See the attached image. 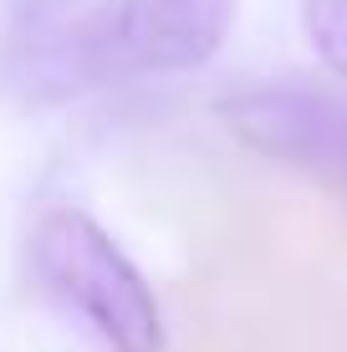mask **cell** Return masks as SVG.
<instances>
[{
  "label": "cell",
  "instance_id": "cell-1",
  "mask_svg": "<svg viewBox=\"0 0 347 352\" xmlns=\"http://www.w3.org/2000/svg\"><path fill=\"white\" fill-rule=\"evenodd\" d=\"M31 271L62 307L82 311L113 352H164V307L143 271L87 210L52 204L31 225Z\"/></svg>",
  "mask_w": 347,
  "mask_h": 352
},
{
  "label": "cell",
  "instance_id": "cell-2",
  "mask_svg": "<svg viewBox=\"0 0 347 352\" xmlns=\"http://www.w3.org/2000/svg\"><path fill=\"white\" fill-rule=\"evenodd\" d=\"M235 143L347 199V97L312 82H256L214 102Z\"/></svg>",
  "mask_w": 347,
  "mask_h": 352
},
{
  "label": "cell",
  "instance_id": "cell-3",
  "mask_svg": "<svg viewBox=\"0 0 347 352\" xmlns=\"http://www.w3.org/2000/svg\"><path fill=\"white\" fill-rule=\"evenodd\" d=\"M240 0H107L87 10L102 87L205 67L225 46Z\"/></svg>",
  "mask_w": 347,
  "mask_h": 352
},
{
  "label": "cell",
  "instance_id": "cell-4",
  "mask_svg": "<svg viewBox=\"0 0 347 352\" xmlns=\"http://www.w3.org/2000/svg\"><path fill=\"white\" fill-rule=\"evenodd\" d=\"M0 87L16 107H56L102 87L87 16H71L67 0H16L0 46Z\"/></svg>",
  "mask_w": 347,
  "mask_h": 352
},
{
  "label": "cell",
  "instance_id": "cell-5",
  "mask_svg": "<svg viewBox=\"0 0 347 352\" xmlns=\"http://www.w3.org/2000/svg\"><path fill=\"white\" fill-rule=\"evenodd\" d=\"M302 26L322 67L347 82V0H302Z\"/></svg>",
  "mask_w": 347,
  "mask_h": 352
}]
</instances>
